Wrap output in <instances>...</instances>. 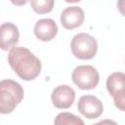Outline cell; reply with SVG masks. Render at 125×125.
<instances>
[{
	"label": "cell",
	"instance_id": "1",
	"mask_svg": "<svg viewBox=\"0 0 125 125\" xmlns=\"http://www.w3.org/2000/svg\"><path fill=\"white\" fill-rule=\"evenodd\" d=\"M8 62L17 75L25 81L37 78L42 68L40 60L24 47H12L8 53Z\"/></svg>",
	"mask_w": 125,
	"mask_h": 125
},
{
	"label": "cell",
	"instance_id": "2",
	"mask_svg": "<svg viewBox=\"0 0 125 125\" xmlns=\"http://www.w3.org/2000/svg\"><path fill=\"white\" fill-rule=\"evenodd\" d=\"M24 96L23 88L12 79H3L0 82V112L8 114L14 111Z\"/></svg>",
	"mask_w": 125,
	"mask_h": 125
},
{
	"label": "cell",
	"instance_id": "3",
	"mask_svg": "<svg viewBox=\"0 0 125 125\" xmlns=\"http://www.w3.org/2000/svg\"><path fill=\"white\" fill-rule=\"evenodd\" d=\"M70 48L75 58L79 60H91L97 54L98 43L92 35L80 32L72 37Z\"/></svg>",
	"mask_w": 125,
	"mask_h": 125
},
{
	"label": "cell",
	"instance_id": "4",
	"mask_svg": "<svg viewBox=\"0 0 125 125\" xmlns=\"http://www.w3.org/2000/svg\"><path fill=\"white\" fill-rule=\"evenodd\" d=\"M71 79L79 89L92 90L98 86L100 75L92 65H78L73 69Z\"/></svg>",
	"mask_w": 125,
	"mask_h": 125
},
{
	"label": "cell",
	"instance_id": "5",
	"mask_svg": "<svg viewBox=\"0 0 125 125\" xmlns=\"http://www.w3.org/2000/svg\"><path fill=\"white\" fill-rule=\"evenodd\" d=\"M77 109L86 118L95 119L102 115L104 105L97 97L93 95H84L78 101Z\"/></svg>",
	"mask_w": 125,
	"mask_h": 125
},
{
	"label": "cell",
	"instance_id": "6",
	"mask_svg": "<svg viewBox=\"0 0 125 125\" xmlns=\"http://www.w3.org/2000/svg\"><path fill=\"white\" fill-rule=\"evenodd\" d=\"M51 100L55 107L65 109L73 104L75 92L68 85H59L53 90Z\"/></svg>",
	"mask_w": 125,
	"mask_h": 125
},
{
	"label": "cell",
	"instance_id": "7",
	"mask_svg": "<svg viewBox=\"0 0 125 125\" xmlns=\"http://www.w3.org/2000/svg\"><path fill=\"white\" fill-rule=\"evenodd\" d=\"M85 20V14L82 8L77 6H71L65 8L61 14V23L68 30L81 26Z\"/></svg>",
	"mask_w": 125,
	"mask_h": 125
},
{
	"label": "cell",
	"instance_id": "8",
	"mask_svg": "<svg viewBox=\"0 0 125 125\" xmlns=\"http://www.w3.org/2000/svg\"><path fill=\"white\" fill-rule=\"evenodd\" d=\"M20 39L18 26L13 22H4L0 27V47L3 51H8L16 46Z\"/></svg>",
	"mask_w": 125,
	"mask_h": 125
},
{
	"label": "cell",
	"instance_id": "9",
	"mask_svg": "<svg viewBox=\"0 0 125 125\" xmlns=\"http://www.w3.org/2000/svg\"><path fill=\"white\" fill-rule=\"evenodd\" d=\"M33 31L37 39L43 42H48L57 36L58 25L52 19H42L36 21Z\"/></svg>",
	"mask_w": 125,
	"mask_h": 125
},
{
	"label": "cell",
	"instance_id": "10",
	"mask_svg": "<svg viewBox=\"0 0 125 125\" xmlns=\"http://www.w3.org/2000/svg\"><path fill=\"white\" fill-rule=\"evenodd\" d=\"M125 85V73L116 71L111 73L106 79V90L108 94L113 97Z\"/></svg>",
	"mask_w": 125,
	"mask_h": 125
},
{
	"label": "cell",
	"instance_id": "11",
	"mask_svg": "<svg viewBox=\"0 0 125 125\" xmlns=\"http://www.w3.org/2000/svg\"><path fill=\"white\" fill-rule=\"evenodd\" d=\"M54 123L56 125H84V121L81 118L70 112L59 113L56 116Z\"/></svg>",
	"mask_w": 125,
	"mask_h": 125
},
{
	"label": "cell",
	"instance_id": "12",
	"mask_svg": "<svg viewBox=\"0 0 125 125\" xmlns=\"http://www.w3.org/2000/svg\"><path fill=\"white\" fill-rule=\"evenodd\" d=\"M29 4L36 14L44 15L52 12L55 0H29Z\"/></svg>",
	"mask_w": 125,
	"mask_h": 125
},
{
	"label": "cell",
	"instance_id": "13",
	"mask_svg": "<svg viewBox=\"0 0 125 125\" xmlns=\"http://www.w3.org/2000/svg\"><path fill=\"white\" fill-rule=\"evenodd\" d=\"M114 105L117 107V109L121 111H125V85L112 97Z\"/></svg>",
	"mask_w": 125,
	"mask_h": 125
},
{
	"label": "cell",
	"instance_id": "14",
	"mask_svg": "<svg viewBox=\"0 0 125 125\" xmlns=\"http://www.w3.org/2000/svg\"><path fill=\"white\" fill-rule=\"evenodd\" d=\"M117 9L119 13L125 17V0H117Z\"/></svg>",
	"mask_w": 125,
	"mask_h": 125
},
{
	"label": "cell",
	"instance_id": "15",
	"mask_svg": "<svg viewBox=\"0 0 125 125\" xmlns=\"http://www.w3.org/2000/svg\"><path fill=\"white\" fill-rule=\"evenodd\" d=\"M10 2L16 6H23L27 3V0H10Z\"/></svg>",
	"mask_w": 125,
	"mask_h": 125
},
{
	"label": "cell",
	"instance_id": "16",
	"mask_svg": "<svg viewBox=\"0 0 125 125\" xmlns=\"http://www.w3.org/2000/svg\"><path fill=\"white\" fill-rule=\"evenodd\" d=\"M65 2H67V3H78V2H80L81 0H64Z\"/></svg>",
	"mask_w": 125,
	"mask_h": 125
}]
</instances>
